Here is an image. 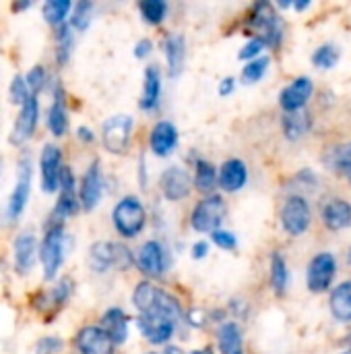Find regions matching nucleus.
Listing matches in <instances>:
<instances>
[{"mask_svg":"<svg viewBox=\"0 0 351 354\" xmlns=\"http://www.w3.org/2000/svg\"><path fill=\"white\" fill-rule=\"evenodd\" d=\"M248 27L269 48H279L283 41V21L271 2H257L248 15Z\"/></svg>","mask_w":351,"mask_h":354,"instance_id":"obj_5","label":"nucleus"},{"mask_svg":"<svg viewBox=\"0 0 351 354\" xmlns=\"http://www.w3.org/2000/svg\"><path fill=\"white\" fill-rule=\"evenodd\" d=\"M89 268L97 274H106L112 270L128 272L130 268H134V253L124 243L97 241L89 249Z\"/></svg>","mask_w":351,"mask_h":354,"instance_id":"obj_3","label":"nucleus"},{"mask_svg":"<svg viewBox=\"0 0 351 354\" xmlns=\"http://www.w3.org/2000/svg\"><path fill=\"white\" fill-rule=\"evenodd\" d=\"M180 141L178 129L172 120H157L149 131V149L157 158H168L176 151Z\"/></svg>","mask_w":351,"mask_h":354,"instance_id":"obj_18","label":"nucleus"},{"mask_svg":"<svg viewBox=\"0 0 351 354\" xmlns=\"http://www.w3.org/2000/svg\"><path fill=\"white\" fill-rule=\"evenodd\" d=\"M339 58H341V52H339V48L337 46H333V44H323V46H319L317 50H314V54H312V64L317 66V68H333L337 62H339Z\"/></svg>","mask_w":351,"mask_h":354,"instance_id":"obj_40","label":"nucleus"},{"mask_svg":"<svg viewBox=\"0 0 351 354\" xmlns=\"http://www.w3.org/2000/svg\"><path fill=\"white\" fill-rule=\"evenodd\" d=\"M48 129L54 137H64L68 131V108H66V95L60 83L54 85L52 89V104L48 108L46 116Z\"/></svg>","mask_w":351,"mask_h":354,"instance_id":"obj_24","label":"nucleus"},{"mask_svg":"<svg viewBox=\"0 0 351 354\" xmlns=\"http://www.w3.org/2000/svg\"><path fill=\"white\" fill-rule=\"evenodd\" d=\"M77 178L70 166H64L60 172V185H58V199L56 205L52 209L50 222H60L64 224V220L72 218L81 205H79V191H77Z\"/></svg>","mask_w":351,"mask_h":354,"instance_id":"obj_10","label":"nucleus"},{"mask_svg":"<svg viewBox=\"0 0 351 354\" xmlns=\"http://www.w3.org/2000/svg\"><path fill=\"white\" fill-rule=\"evenodd\" d=\"M192 187L199 193L205 195H213V191L217 189V168L209 162L199 158L194 162V172H192Z\"/></svg>","mask_w":351,"mask_h":354,"instance_id":"obj_31","label":"nucleus"},{"mask_svg":"<svg viewBox=\"0 0 351 354\" xmlns=\"http://www.w3.org/2000/svg\"><path fill=\"white\" fill-rule=\"evenodd\" d=\"M64 255H66L64 224L48 222V228H46V234L39 243V253H37L46 282H54L58 278V272L64 263Z\"/></svg>","mask_w":351,"mask_h":354,"instance_id":"obj_4","label":"nucleus"},{"mask_svg":"<svg viewBox=\"0 0 351 354\" xmlns=\"http://www.w3.org/2000/svg\"><path fill=\"white\" fill-rule=\"evenodd\" d=\"M134 324H137L141 336L153 346H168L178 330V326L174 322H170L166 317H157V315H137Z\"/></svg>","mask_w":351,"mask_h":354,"instance_id":"obj_17","label":"nucleus"},{"mask_svg":"<svg viewBox=\"0 0 351 354\" xmlns=\"http://www.w3.org/2000/svg\"><path fill=\"white\" fill-rule=\"evenodd\" d=\"M161 354H186L182 348H178V346H174V344H168V346H163V353Z\"/></svg>","mask_w":351,"mask_h":354,"instance_id":"obj_50","label":"nucleus"},{"mask_svg":"<svg viewBox=\"0 0 351 354\" xmlns=\"http://www.w3.org/2000/svg\"><path fill=\"white\" fill-rule=\"evenodd\" d=\"M37 122H39V95H29L23 104H21V110L14 118V124H12V131H10V143L12 145H23L27 143L35 129H37Z\"/></svg>","mask_w":351,"mask_h":354,"instance_id":"obj_15","label":"nucleus"},{"mask_svg":"<svg viewBox=\"0 0 351 354\" xmlns=\"http://www.w3.org/2000/svg\"><path fill=\"white\" fill-rule=\"evenodd\" d=\"M321 220L331 232H339L351 226V203L345 199L333 197L321 209Z\"/></svg>","mask_w":351,"mask_h":354,"instance_id":"obj_27","label":"nucleus"},{"mask_svg":"<svg viewBox=\"0 0 351 354\" xmlns=\"http://www.w3.org/2000/svg\"><path fill=\"white\" fill-rule=\"evenodd\" d=\"M209 255V243L207 241H197L194 245H192V249H190V257L194 259V261H201V259H205Z\"/></svg>","mask_w":351,"mask_h":354,"instance_id":"obj_47","label":"nucleus"},{"mask_svg":"<svg viewBox=\"0 0 351 354\" xmlns=\"http://www.w3.org/2000/svg\"><path fill=\"white\" fill-rule=\"evenodd\" d=\"M139 12L147 25H161L170 12V4L166 0H143L139 2Z\"/></svg>","mask_w":351,"mask_h":354,"instance_id":"obj_36","label":"nucleus"},{"mask_svg":"<svg viewBox=\"0 0 351 354\" xmlns=\"http://www.w3.org/2000/svg\"><path fill=\"white\" fill-rule=\"evenodd\" d=\"M159 191L166 201H182L190 195L192 191V174L184 166H168L159 174Z\"/></svg>","mask_w":351,"mask_h":354,"instance_id":"obj_13","label":"nucleus"},{"mask_svg":"<svg viewBox=\"0 0 351 354\" xmlns=\"http://www.w3.org/2000/svg\"><path fill=\"white\" fill-rule=\"evenodd\" d=\"M310 114L300 110V112H292V114H285L281 118V129H283V135L288 141H298L302 139L308 131H310Z\"/></svg>","mask_w":351,"mask_h":354,"instance_id":"obj_32","label":"nucleus"},{"mask_svg":"<svg viewBox=\"0 0 351 354\" xmlns=\"http://www.w3.org/2000/svg\"><path fill=\"white\" fill-rule=\"evenodd\" d=\"M72 10V2L70 0H48L43 6H41V15H43V21L52 27H58L62 23H66V17L70 15Z\"/></svg>","mask_w":351,"mask_h":354,"instance_id":"obj_35","label":"nucleus"},{"mask_svg":"<svg viewBox=\"0 0 351 354\" xmlns=\"http://www.w3.org/2000/svg\"><path fill=\"white\" fill-rule=\"evenodd\" d=\"M147 218V207L139 195H124L112 207V226L126 241L137 239L145 230Z\"/></svg>","mask_w":351,"mask_h":354,"instance_id":"obj_2","label":"nucleus"},{"mask_svg":"<svg viewBox=\"0 0 351 354\" xmlns=\"http://www.w3.org/2000/svg\"><path fill=\"white\" fill-rule=\"evenodd\" d=\"M103 334L114 342V346H122L128 340L130 334V317L122 307H110L101 313L99 324H97Z\"/></svg>","mask_w":351,"mask_h":354,"instance_id":"obj_22","label":"nucleus"},{"mask_svg":"<svg viewBox=\"0 0 351 354\" xmlns=\"http://www.w3.org/2000/svg\"><path fill=\"white\" fill-rule=\"evenodd\" d=\"M132 305L139 311V315H157L174 322L176 326H182L186 322V313L182 309V303L168 292L166 288L143 280L132 290Z\"/></svg>","mask_w":351,"mask_h":354,"instance_id":"obj_1","label":"nucleus"},{"mask_svg":"<svg viewBox=\"0 0 351 354\" xmlns=\"http://www.w3.org/2000/svg\"><path fill=\"white\" fill-rule=\"evenodd\" d=\"M70 292H72V280L62 278L52 288H48L46 292L35 297V307L39 311H58L60 307H64L68 303Z\"/></svg>","mask_w":351,"mask_h":354,"instance_id":"obj_28","label":"nucleus"},{"mask_svg":"<svg viewBox=\"0 0 351 354\" xmlns=\"http://www.w3.org/2000/svg\"><path fill=\"white\" fill-rule=\"evenodd\" d=\"M314 93V83L310 77H298L290 85H285L279 93V106L285 110V114L300 112L308 104V100Z\"/></svg>","mask_w":351,"mask_h":354,"instance_id":"obj_20","label":"nucleus"},{"mask_svg":"<svg viewBox=\"0 0 351 354\" xmlns=\"http://www.w3.org/2000/svg\"><path fill=\"white\" fill-rule=\"evenodd\" d=\"M151 52H153V41H151L149 37L139 39V41L134 44V50H132L134 58H139V60H145L147 56H151Z\"/></svg>","mask_w":351,"mask_h":354,"instance_id":"obj_46","label":"nucleus"},{"mask_svg":"<svg viewBox=\"0 0 351 354\" xmlns=\"http://www.w3.org/2000/svg\"><path fill=\"white\" fill-rule=\"evenodd\" d=\"M77 137H79V141H83V143H93V141H95V133H93L89 127H79V129H77Z\"/></svg>","mask_w":351,"mask_h":354,"instance_id":"obj_49","label":"nucleus"},{"mask_svg":"<svg viewBox=\"0 0 351 354\" xmlns=\"http://www.w3.org/2000/svg\"><path fill=\"white\" fill-rule=\"evenodd\" d=\"M215 336L219 354H244V336L238 322H221Z\"/></svg>","mask_w":351,"mask_h":354,"instance_id":"obj_29","label":"nucleus"},{"mask_svg":"<svg viewBox=\"0 0 351 354\" xmlns=\"http://www.w3.org/2000/svg\"><path fill=\"white\" fill-rule=\"evenodd\" d=\"M225 201L221 195L213 193L197 201V205L190 212V228L199 234H211L221 228L225 220Z\"/></svg>","mask_w":351,"mask_h":354,"instance_id":"obj_7","label":"nucleus"},{"mask_svg":"<svg viewBox=\"0 0 351 354\" xmlns=\"http://www.w3.org/2000/svg\"><path fill=\"white\" fill-rule=\"evenodd\" d=\"M74 351L77 354H116V346L95 324V326H85L77 332Z\"/></svg>","mask_w":351,"mask_h":354,"instance_id":"obj_19","label":"nucleus"},{"mask_svg":"<svg viewBox=\"0 0 351 354\" xmlns=\"http://www.w3.org/2000/svg\"><path fill=\"white\" fill-rule=\"evenodd\" d=\"M134 131V118L128 114H116L101 124V145L108 153L124 156Z\"/></svg>","mask_w":351,"mask_h":354,"instance_id":"obj_8","label":"nucleus"},{"mask_svg":"<svg viewBox=\"0 0 351 354\" xmlns=\"http://www.w3.org/2000/svg\"><path fill=\"white\" fill-rule=\"evenodd\" d=\"M310 205L302 195H290L281 207V226L290 236H302L310 228Z\"/></svg>","mask_w":351,"mask_h":354,"instance_id":"obj_11","label":"nucleus"},{"mask_svg":"<svg viewBox=\"0 0 351 354\" xmlns=\"http://www.w3.org/2000/svg\"><path fill=\"white\" fill-rule=\"evenodd\" d=\"M329 307H331V313L337 322L351 324V280H345L333 288L331 299H329Z\"/></svg>","mask_w":351,"mask_h":354,"instance_id":"obj_30","label":"nucleus"},{"mask_svg":"<svg viewBox=\"0 0 351 354\" xmlns=\"http://www.w3.org/2000/svg\"><path fill=\"white\" fill-rule=\"evenodd\" d=\"M163 54H166L168 77L170 79L180 77L186 64V37L180 33H168L163 37Z\"/></svg>","mask_w":351,"mask_h":354,"instance_id":"obj_26","label":"nucleus"},{"mask_svg":"<svg viewBox=\"0 0 351 354\" xmlns=\"http://www.w3.org/2000/svg\"><path fill=\"white\" fill-rule=\"evenodd\" d=\"M62 340L58 336H46L41 340H37L35 344V354H58L62 351Z\"/></svg>","mask_w":351,"mask_h":354,"instance_id":"obj_45","label":"nucleus"},{"mask_svg":"<svg viewBox=\"0 0 351 354\" xmlns=\"http://www.w3.org/2000/svg\"><path fill=\"white\" fill-rule=\"evenodd\" d=\"M170 251L168 247L157 241V239H151V241H145L134 257V266L137 270L151 280L155 278H161L168 270H170Z\"/></svg>","mask_w":351,"mask_h":354,"instance_id":"obj_9","label":"nucleus"},{"mask_svg":"<svg viewBox=\"0 0 351 354\" xmlns=\"http://www.w3.org/2000/svg\"><path fill=\"white\" fill-rule=\"evenodd\" d=\"M190 354H215V353H213V348H211V346H203V348H197V351H192Z\"/></svg>","mask_w":351,"mask_h":354,"instance_id":"obj_53","label":"nucleus"},{"mask_svg":"<svg viewBox=\"0 0 351 354\" xmlns=\"http://www.w3.org/2000/svg\"><path fill=\"white\" fill-rule=\"evenodd\" d=\"M217 91H219V95H221V97L232 95V93L236 91V79H234V77H225V79H221V83H219Z\"/></svg>","mask_w":351,"mask_h":354,"instance_id":"obj_48","label":"nucleus"},{"mask_svg":"<svg viewBox=\"0 0 351 354\" xmlns=\"http://www.w3.org/2000/svg\"><path fill=\"white\" fill-rule=\"evenodd\" d=\"M345 344L350 346V351H351V334H350V336H348V340H345Z\"/></svg>","mask_w":351,"mask_h":354,"instance_id":"obj_54","label":"nucleus"},{"mask_svg":"<svg viewBox=\"0 0 351 354\" xmlns=\"http://www.w3.org/2000/svg\"><path fill=\"white\" fill-rule=\"evenodd\" d=\"M145 354H159V353H145Z\"/></svg>","mask_w":351,"mask_h":354,"instance_id":"obj_57","label":"nucleus"},{"mask_svg":"<svg viewBox=\"0 0 351 354\" xmlns=\"http://www.w3.org/2000/svg\"><path fill=\"white\" fill-rule=\"evenodd\" d=\"M25 83H27V87H29V91H31L33 95H39V93L50 85V75H48L46 66L35 64V66L25 75Z\"/></svg>","mask_w":351,"mask_h":354,"instance_id":"obj_41","label":"nucleus"},{"mask_svg":"<svg viewBox=\"0 0 351 354\" xmlns=\"http://www.w3.org/2000/svg\"><path fill=\"white\" fill-rule=\"evenodd\" d=\"M31 183H33V164H31V156L25 151L17 162V178H14V187H12V193L8 197V205H6V222L8 224L19 222V218L23 216V212L29 203Z\"/></svg>","mask_w":351,"mask_h":354,"instance_id":"obj_6","label":"nucleus"},{"mask_svg":"<svg viewBox=\"0 0 351 354\" xmlns=\"http://www.w3.org/2000/svg\"><path fill=\"white\" fill-rule=\"evenodd\" d=\"M348 263L351 266V249H350V253H348Z\"/></svg>","mask_w":351,"mask_h":354,"instance_id":"obj_55","label":"nucleus"},{"mask_svg":"<svg viewBox=\"0 0 351 354\" xmlns=\"http://www.w3.org/2000/svg\"><path fill=\"white\" fill-rule=\"evenodd\" d=\"M161 71L157 64H149L145 68V75H143V93H141V100H139V108L143 112H155L159 108V100H161Z\"/></svg>","mask_w":351,"mask_h":354,"instance_id":"obj_25","label":"nucleus"},{"mask_svg":"<svg viewBox=\"0 0 351 354\" xmlns=\"http://www.w3.org/2000/svg\"><path fill=\"white\" fill-rule=\"evenodd\" d=\"M327 162H329V166H331L333 170L341 172V174L350 180L351 185V143L333 149L331 156L327 158Z\"/></svg>","mask_w":351,"mask_h":354,"instance_id":"obj_39","label":"nucleus"},{"mask_svg":"<svg viewBox=\"0 0 351 354\" xmlns=\"http://www.w3.org/2000/svg\"><path fill=\"white\" fill-rule=\"evenodd\" d=\"M54 41H56V62H58V66H66L72 56V48H74L72 27L68 23L58 25L56 33H54Z\"/></svg>","mask_w":351,"mask_h":354,"instance_id":"obj_33","label":"nucleus"},{"mask_svg":"<svg viewBox=\"0 0 351 354\" xmlns=\"http://www.w3.org/2000/svg\"><path fill=\"white\" fill-rule=\"evenodd\" d=\"M269 278H271V288L277 297H283L288 286H290V270H288V261L285 257L275 251L271 255V272H269Z\"/></svg>","mask_w":351,"mask_h":354,"instance_id":"obj_34","label":"nucleus"},{"mask_svg":"<svg viewBox=\"0 0 351 354\" xmlns=\"http://www.w3.org/2000/svg\"><path fill=\"white\" fill-rule=\"evenodd\" d=\"M335 272H337V259L333 253L329 251H323L319 255H314L308 263V270H306V286L310 292L314 295H321L325 290H329L333 278H335Z\"/></svg>","mask_w":351,"mask_h":354,"instance_id":"obj_12","label":"nucleus"},{"mask_svg":"<svg viewBox=\"0 0 351 354\" xmlns=\"http://www.w3.org/2000/svg\"><path fill=\"white\" fill-rule=\"evenodd\" d=\"M29 95H31V91H29V87L25 83V77L23 75H14L12 81H10V85H8V97H10V102L21 106Z\"/></svg>","mask_w":351,"mask_h":354,"instance_id":"obj_42","label":"nucleus"},{"mask_svg":"<svg viewBox=\"0 0 351 354\" xmlns=\"http://www.w3.org/2000/svg\"><path fill=\"white\" fill-rule=\"evenodd\" d=\"M292 6H294L296 10H304V8L310 6V2H308V0H306V2H292Z\"/></svg>","mask_w":351,"mask_h":354,"instance_id":"obj_52","label":"nucleus"},{"mask_svg":"<svg viewBox=\"0 0 351 354\" xmlns=\"http://www.w3.org/2000/svg\"><path fill=\"white\" fill-rule=\"evenodd\" d=\"M265 48H267V46H265V41H263V39H259V37H250V39L242 46V50L238 52V58H240V60L250 62V60H254V58L263 56V50H265Z\"/></svg>","mask_w":351,"mask_h":354,"instance_id":"obj_43","label":"nucleus"},{"mask_svg":"<svg viewBox=\"0 0 351 354\" xmlns=\"http://www.w3.org/2000/svg\"><path fill=\"white\" fill-rule=\"evenodd\" d=\"M248 183V166L240 158H230L217 172V187L225 193H238Z\"/></svg>","mask_w":351,"mask_h":354,"instance_id":"obj_23","label":"nucleus"},{"mask_svg":"<svg viewBox=\"0 0 351 354\" xmlns=\"http://www.w3.org/2000/svg\"><path fill=\"white\" fill-rule=\"evenodd\" d=\"M31 6V2H14L12 4V10H25V8H29Z\"/></svg>","mask_w":351,"mask_h":354,"instance_id":"obj_51","label":"nucleus"},{"mask_svg":"<svg viewBox=\"0 0 351 354\" xmlns=\"http://www.w3.org/2000/svg\"><path fill=\"white\" fill-rule=\"evenodd\" d=\"M269 64H271V58H269V56H259V58L246 62V64L242 66V73H240L242 83H246V85L259 83V81L265 77V73L269 71Z\"/></svg>","mask_w":351,"mask_h":354,"instance_id":"obj_38","label":"nucleus"},{"mask_svg":"<svg viewBox=\"0 0 351 354\" xmlns=\"http://www.w3.org/2000/svg\"><path fill=\"white\" fill-rule=\"evenodd\" d=\"M93 8H95V4L89 2V0H81L79 4L72 6L70 19H68V25L72 27V31H85V29H89L91 19H93Z\"/></svg>","mask_w":351,"mask_h":354,"instance_id":"obj_37","label":"nucleus"},{"mask_svg":"<svg viewBox=\"0 0 351 354\" xmlns=\"http://www.w3.org/2000/svg\"><path fill=\"white\" fill-rule=\"evenodd\" d=\"M341 354H351V351H345V353H341Z\"/></svg>","mask_w":351,"mask_h":354,"instance_id":"obj_56","label":"nucleus"},{"mask_svg":"<svg viewBox=\"0 0 351 354\" xmlns=\"http://www.w3.org/2000/svg\"><path fill=\"white\" fill-rule=\"evenodd\" d=\"M79 191V205L85 212H93L103 195V172L99 166V160H93L87 170L81 176V183L77 185Z\"/></svg>","mask_w":351,"mask_h":354,"instance_id":"obj_14","label":"nucleus"},{"mask_svg":"<svg viewBox=\"0 0 351 354\" xmlns=\"http://www.w3.org/2000/svg\"><path fill=\"white\" fill-rule=\"evenodd\" d=\"M211 241H213V245H217V247L223 249V251H236V247H238L236 234L230 232V230H223V228L211 232Z\"/></svg>","mask_w":351,"mask_h":354,"instance_id":"obj_44","label":"nucleus"},{"mask_svg":"<svg viewBox=\"0 0 351 354\" xmlns=\"http://www.w3.org/2000/svg\"><path fill=\"white\" fill-rule=\"evenodd\" d=\"M62 151L54 143H46L39 153V176H41V191L43 193H58L60 172H62Z\"/></svg>","mask_w":351,"mask_h":354,"instance_id":"obj_16","label":"nucleus"},{"mask_svg":"<svg viewBox=\"0 0 351 354\" xmlns=\"http://www.w3.org/2000/svg\"><path fill=\"white\" fill-rule=\"evenodd\" d=\"M39 243L31 232H21L12 241V266L19 276H27L37 259Z\"/></svg>","mask_w":351,"mask_h":354,"instance_id":"obj_21","label":"nucleus"}]
</instances>
